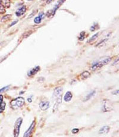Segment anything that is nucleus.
I'll use <instances>...</instances> for the list:
<instances>
[{
    "instance_id": "c85d7f7f",
    "label": "nucleus",
    "mask_w": 119,
    "mask_h": 137,
    "mask_svg": "<svg viewBox=\"0 0 119 137\" xmlns=\"http://www.w3.org/2000/svg\"><path fill=\"white\" fill-rule=\"evenodd\" d=\"M28 101L29 102H31L32 101V98H28Z\"/></svg>"
},
{
    "instance_id": "f3484780",
    "label": "nucleus",
    "mask_w": 119,
    "mask_h": 137,
    "mask_svg": "<svg viewBox=\"0 0 119 137\" xmlns=\"http://www.w3.org/2000/svg\"><path fill=\"white\" fill-rule=\"evenodd\" d=\"M98 35H99V33H95V35H93L92 37L91 38L89 39V40L88 41V43H91V42H93V41H94L95 39H96L98 38Z\"/></svg>"
},
{
    "instance_id": "2eb2a0df",
    "label": "nucleus",
    "mask_w": 119,
    "mask_h": 137,
    "mask_svg": "<svg viewBox=\"0 0 119 137\" xmlns=\"http://www.w3.org/2000/svg\"><path fill=\"white\" fill-rule=\"evenodd\" d=\"M90 75H91V74H90V73L89 72L85 71L81 75V78L84 80L89 78V77L90 76Z\"/></svg>"
},
{
    "instance_id": "9d476101",
    "label": "nucleus",
    "mask_w": 119,
    "mask_h": 137,
    "mask_svg": "<svg viewBox=\"0 0 119 137\" xmlns=\"http://www.w3.org/2000/svg\"><path fill=\"white\" fill-rule=\"evenodd\" d=\"M64 1H65V0H60V1H58L57 4H56L55 6H54V8L52 10V16H54V14L55 13V12L57 10L58 8L59 7V6H60L61 5L63 4V3Z\"/></svg>"
},
{
    "instance_id": "423d86ee",
    "label": "nucleus",
    "mask_w": 119,
    "mask_h": 137,
    "mask_svg": "<svg viewBox=\"0 0 119 137\" xmlns=\"http://www.w3.org/2000/svg\"><path fill=\"white\" fill-rule=\"evenodd\" d=\"M39 107L42 110H47L50 107V102L48 101H42L39 104Z\"/></svg>"
},
{
    "instance_id": "f03ea898",
    "label": "nucleus",
    "mask_w": 119,
    "mask_h": 137,
    "mask_svg": "<svg viewBox=\"0 0 119 137\" xmlns=\"http://www.w3.org/2000/svg\"><path fill=\"white\" fill-rule=\"evenodd\" d=\"M25 100L23 97H18L17 98L13 100L10 102V105L13 109L16 110L19 109L20 107H22L25 104Z\"/></svg>"
},
{
    "instance_id": "4468645a",
    "label": "nucleus",
    "mask_w": 119,
    "mask_h": 137,
    "mask_svg": "<svg viewBox=\"0 0 119 137\" xmlns=\"http://www.w3.org/2000/svg\"><path fill=\"white\" fill-rule=\"evenodd\" d=\"M0 4L5 8H8L10 6V0H0Z\"/></svg>"
},
{
    "instance_id": "0eeeda50",
    "label": "nucleus",
    "mask_w": 119,
    "mask_h": 137,
    "mask_svg": "<svg viewBox=\"0 0 119 137\" xmlns=\"http://www.w3.org/2000/svg\"><path fill=\"white\" fill-rule=\"evenodd\" d=\"M26 11V7L25 6H22L21 7H20L19 8H18L16 12V14L17 16L20 17L22 16V15L24 14V13H25Z\"/></svg>"
},
{
    "instance_id": "9b49d317",
    "label": "nucleus",
    "mask_w": 119,
    "mask_h": 137,
    "mask_svg": "<svg viewBox=\"0 0 119 137\" xmlns=\"http://www.w3.org/2000/svg\"><path fill=\"white\" fill-rule=\"evenodd\" d=\"M44 16V13L42 12V13H41L39 14L38 16L36 17V18L34 19V22H35L36 24L40 23L41 22L42 19H43Z\"/></svg>"
},
{
    "instance_id": "b1692460",
    "label": "nucleus",
    "mask_w": 119,
    "mask_h": 137,
    "mask_svg": "<svg viewBox=\"0 0 119 137\" xmlns=\"http://www.w3.org/2000/svg\"><path fill=\"white\" fill-rule=\"evenodd\" d=\"M107 41V39H104V40L101 41V42H100V43H98V44H97V45H96V46H100V45H101V44H104V42H105V41Z\"/></svg>"
},
{
    "instance_id": "6e6552de",
    "label": "nucleus",
    "mask_w": 119,
    "mask_h": 137,
    "mask_svg": "<svg viewBox=\"0 0 119 137\" xmlns=\"http://www.w3.org/2000/svg\"><path fill=\"white\" fill-rule=\"evenodd\" d=\"M62 92H63L62 87H57V88H55V90H54V94H53L54 97L57 98L58 96L62 95Z\"/></svg>"
},
{
    "instance_id": "aec40b11",
    "label": "nucleus",
    "mask_w": 119,
    "mask_h": 137,
    "mask_svg": "<svg viewBox=\"0 0 119 137\" xmlns=\"http://www.w3.org/2000/svg\"><path fill=\"white\" fill-rule=\"evenodd\" d=\"M98 24H96V23H95L94 25H93V26H92L91 27V28H90V30H91V31L92 32H93V31H95V30L96 29H98Z\"/></svg>"
},
{
    "instance_id": "bb28decb",
    "label": "nucleus",
    "mask_w": 119,
    "mask_h": 137,
    "mask_svg": "<svg viewBox=\"0 0 119 137\" xmlns=\"http://www.w3.org/2000/svg\"><path fill=\"white\" fill-rule=\"evenodd\" d=\"M54 1H55V0H47V1H46V3H47V4H50V3H51L52 2H53Z\"/></svg>"
},
{
    "instance_id": "f257e3e1",
    "label": "nucleus",
    "mask_w": 119,
    "mask_h": 137,
    "mask_svg": "<svg viewBox=\"0 0 119 137\" xmlns=\"http://www.w3.org/2000/svg\"><path fill=\"white\" fill-rule=\"evenodd\" d=\"M111 60V58L110 57H107L105 56L100 59L99 60L93 63L92 66L91 67V69L92 71H95V70L98 69V68L102 67L105 65L108 64Z\"/></svg>"
},
{
    "instance_id": "dca6fc26",
    "label": "nucleus",
    "mask_w": 119,
    "mask_h": 137,
    "mask_svg": "<svg viewBox=\"0 0 119 137\" xmlns=\"http://www.w3.org/2000/svg\"><path fill=\"white\" fill-rule=\"evenodd\" d=\"M95 91H92L91 92H90V93L88 94V95H87L86 96V97L85 98L84 100H83V101H86L90 100V99H91L92 97L93 96L95 95Z\"/></svg>"
},
{
    "instance_id": "1a4fd4ad",
    "label": "nucleus",
    "mask_w": 119,
    "mask_h": 137,
    "mask_svg": "<svg viewBox=\"0 0 119 137\" xmlns=\"http://www.w3.org/2000/svg\"><path fill=\"white\" fill-rule=\"evenodd\" d=\"M40 70V67L39 66H36L35 67H34L33 68L30 70V71L28 72V76H33L35 74H36Z\"/></svg>"
},
{
    "instance_id": "6ab92c4d",
    "label": "nucleus",
    "mask_w": 119,
    "mask_h": 137,
    "mask_svg": "<svg viewBox=\"0 0 119 137\" xmlns=\"http://www.w3.org/2000/svg\"><path fill=\"white\" fill-rule=\"evenodd\" d=\"M85 37V32H81L79 37V39L80 41H83Z\"/></svg>"
},
{
    "instance_id": "5701e85b",
    "label": "nucleus",
    "mask_w": 119,
    "mask_h": 137,
    "mask_svg": "<svg viewBox=\"0 0 119 137\" xmlns=\"http://www.w3.org/2000/svg\"><path fill=\"white\" fill-rule=\"evenodd\" d=\"M79 129H77V128H74V129H73L72 131H71V132L73 133H77V132H79Z\"/></svg>"
},
{
    "instance_id": "412c9836",
    "label": "nucleus",
    "mask_w": 119,
    "mask_h": 137,
    "mask_svg": "<svg viewBox=\"0 0 119 137\" xmlns=\"http://www.w3.org/2000/svg\"><path fill=\"white\" fill-rule=\"evenodd\" d=\"M10 87V85H8L7 87H5L4 88H1V90H0V92H4L5 91H7L9 88Z\"/></svg>"
},
{
    "instance_id": "393cba45",
    "label": "nucleus",
    "mask_w": 119,
    "mask_h": 137,
    "mask_svg": "<svg viewBox=\"0 0 119 137\" xmlns=\"http://www.w3.org/2000/svg\"><path fill=\"white\" fill-rule=\"evenodd\" d=\"M10 15H7V16H5L4 17H3L2 20H1V21H3L4 19H7V18L8 19V18H10Z\"/></svg>"
},
{
    "instance_id": "a878e982",
    "label": "nucleus",
    "mask_w": 119,
    "mask_h": 137,
    "mask_svg": "<svg viewBox=\"0 0 119 137\" xmlns=\"http://www.w3.org/2000/svg\"><path fill=\"white\" fill-rule=\"evenodd\" d=\"M18 22V20H15V21H14L13 22V23H12L11 25H10V27H11V26H14L15 24H16Z\"/></svg>"
},
{
    "instance_id": "4be33fe9",
    "label": "nucleus",
    "mask_w": 119,
    "mask_h": 137,
    "mask_svg": "<svg viewBox=\"0 0 119 137\" xmlns=\"http://www.w3.org/2000/svg\"><path fill=\"white\" fill-rule=\"evenodd\" d=\"M5 13V7L0 4V13Z\"/></svg>"
},
{
    "instance_id": "f8f14e48",
    "label": "nucleus",
    "mask_w": 119,
    "mask_h": 137,
    "mask_svg": "<svg viewBox=\"0 0 119 137\" xmlns=\"http://www.w3.org/2000/svg\"><path fill=\"white\" fill-rule=\"evenodd\" d=\"M73 95L71 94V92L70 91H67L66 92L65 95L64 97V100L66 102H69L71 100L72 98Z\"/></svg>"
},
{
    "instance_id": "cd10ccee",
    "label": "nucleus",
    "mask_w": 119,
    "mask_h": 137,
    "mask_svg": "<svg viewBox=\"0 0 119 137\" xmlns=\"http://www.w3.org/2000/svg\"><path fill=\"white\" fill-rule=\"evenodd\" d=\"M3 101V96L2 95H0V104Z\"/></svg>"
},
{
    "instance_id": "20e7f679",
    "label": "nucleus",
    "mask_w": 119,
    "mask_h": 137,
    "mask_svg": "<svg viewBox=\"0 0 119 137\" xmlns=\"http://www.w3.org/2000/svg\"><path fill=\"white\" fill-rule=\"evenodd\" d=\"M62 95H61L57 97L55 104H54V105L53 109H52V112H53L54 113H55L57 112L58 110L59 109V106L62 104Z\"/></svg>"
},
{
    "instance_id": "ddd939ff",
    "label": "nucleus",
    "mask_w": 119,
    "mask_h": 137,
    "mask_svg": "<svg viewBox=\"0 0 119 137\" xmlns=\"http://www.w3.org/2000/svg\"><path fill=\"white\" fill-rule=\"evenodd\" d=\"M110 131V127L109 126H105L102 127L101 129H100L99 131V133L100 134H105V133H107Z\"/></svg>"
},
{
    "instance_id": "c756f323",
    "label": "nucleus",
    "mask_w": 119,
    "mask_h": 137,
    "mask_svg": "<svg viewBox=\"0 0 119 137\" xmlns=\"http://www.w3.org/2000/svg\"><path fill=\"white\" fill-rule=\"evenodd\" d=\"M28 1H32V0H28Z\"/></svg>"
},
{
    "instance_id": "7ed1b4c3",
    "label": "nucleus",
    "mask_w": 119,
    "mask_h": 137,
    "mask_svg": "<svg viewBox=\"0 0 119 137\" xmlns=\"http://www.w3.org/2000/svg\"><path fill=\"white\" fill-rule=\"evenodd\" d=\"M22 122H23V119L21 117L18 118V119H17L16 123H15L14 129V136L15 137H17L18 135H19L20 128L22 123Z\"/></svg>"
},
{
    "instance_id": "a211bd4d",
    "label": "nucleus",
    "mask_w": 119,
    "mask_h": 137,
    "mask_svg": "<svg viewBox=\"0 0 119 137\" xmlns=\"http://www.w3.org/2000/svg\"><path fill=\"white\" fill-rule=\"evenodd\" d=\"M5 107H6V103L3 102H1V103L0 104V113H1L4 112Z\"/></svg>"
},
{
    "instance_id": "39448f33",
    "label": "nucleus",
    "mask_w": 119,
    "mask_h": 137,
    "mask_svg": "<svg viewBox=\"0 0 119 137\" xmlns=\"http://www.w3.org/2000/svg\"><path fill=\"white\" fill-rule=\"evenodd\" d=\"M35 121H33L32 122V123H31V125H30L29 128H28V129L27 130V131L25 132V134H24L23 136L24 137H28V136H30V135H31V133H32V132L33 131L34 129H35Z\"/></svg>"
}]
</instances>
